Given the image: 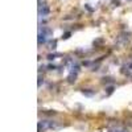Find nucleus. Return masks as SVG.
<instances>
[{
    "instance_id": "obj_1",
    "label": "nucleus",
    "mask_w": 132,
    "mask_h": 132,
    "mask_svg": "<svg viewBox=\"0 0 132 132\" xmlns=\"http://www.w3.org/2000/svg\"><path fill=\"white\" fill-rule=\"evenodd\" d=\"M54 124H56V123L52 122V120H42V122H40V123H38V125H37L38 132H42V131L49 130V128H53V127H54Z\"/></svg>"
},
{
    "instance_id": "obj_17",
    "label": "nucleus",
    "mask_w": 132,
    "mask_h": 132,
    "mask_svg": "<svg viewBox=\"0 0 132 132\" xmlns=\"http://www.w3.org/2000/svg\"><path fill=\"white\" fill-rule=\"evenodd\" d=\"M128 1H132V0H128Z\"/></svg>"
},
{
    "instance_id": "obj_2",
    "label": "nucleus",
    "mask_w": 132,
    "mask_h": 132,
    "mask_svg": "<svg viewBox=\"0 0 132 132\" xmlns=\"http://www.w3.org/2000/svg\"><path fill=\"white\" fill-rule=\"evenodd\" d=\"M49 12H50V9H49V7H48L46 4H42V5H38V15L40 16H48L49 15Z\"/></svg>"
},
{
    "instance_id": "obj_6",
    "label": "nucleus",
    "mask_w": 132,
    "mask_h": 132,
    "mask_svg": "<svg viewBox=\"0 0 132 132\" xmlns=\"http://www.w3.org/2000/svg\"><path fill=\"white\" fill-rule=\"evenodd\" d=\"M56 57H61V54H60V53H50V54H48L46 58H48L49 61H53Z\"/></svg>"
},
{
    "instance_id": "obj_4",
    "label": "nucleus",
    "mask_w": 132,
    "mask_h": 132,
    "mask_svg": "<svg viewBox=\"0 0 132 132\" xmlns=\"http://www.w3.org/2000/svg\"><path fill=\"white\" fill-rule=\"evenodd\" d=\"M45 42H46V36H45L42 32H40L38 33V45L45 44Z\"/></svg>"
},
{
    "instance_id": "obj_12",
    "label": "nucleus",
    "mask_w": 132,
    "mask_h": 132,
    "mask_svg": "<svg viewBox=\"0 0 132 132\" xmlns=\"http://www.w3.org/2000/svg\"><path fill=\"white\" fill-rule=\"evenodd\" d=\"M70 36H71V33L70 32H66L62 35V40H67V38H70Z\"/></svg>"
},
{
    "instance_id": "obj_10",
    "label": "nucleus",
    "mask_w": 132,
    "mask_h": 132,
    "mask_svg": "<svg viewBox=\"0 0 132 132\" xmlns=\"http://www.w3.org/2000/svg\"><path fill=\"white\" fill-rule=\"evenodd\" d=\"M106 90H107V95H111L112 92H114V90H115V87H114V86H108V87L106 89Z\"/></svg>"
},
{
    "instance_id": "obj_5",
    "label": "nucleus",
    "mask_w": 132,
    "mask_h": 132,
    "mask_svg": "<svg viewBox=\"0 0 132 132\" xmlns=\"http://www.w3.org/2000/svg\"><path fill=\"white\" fill-rule=\"evenodd\" d=\"M40 32H41V30H40ZM42 33L48 37V36H52L53 35V30L50 29V28H42Z\"/></svg>"
},
{
    "instance_id": "obj_16",
    "label": "nucleus",
    "mask_w": 132,
    "mask_h": 132,
    "mask_svg": "<svg viewBox=\"0 0 132 132\" xmlns=\"http://www.w3.org/2000/svg\"><path fill=\"white\" fill-rule=\"evenodd\" d=\"M127 67H128V69H130L131 71H132V62H130V63H128V66H127Z\"/></svg>"
},
{
    "instance_id": "obj_11",
    "label": "nucleus",
    "mask_w": 132,
    "mask_h": 132,
    "mask_svg": "<svg viewBox=\"0 0 132 132\" xmlns=\"http://www.w3.org/2000/svg\"><path fill=\"white\" fill-rule=\"evenodd\" d=\"M82 92L85 95H87V97H92V95H94V91H89V90H83Z\"/></svg>"
},
{
    "instance_id": "obj_13",
    "label": "nucleus",
    "mask_w": 132,
    "mask_h": 132,
    "mask_svg": "<svg viewBox=\"0 0 132 132\" xmlns=\"http://www.w3.org/2000/svg\"><path fill=\"white\" fill-rule=\"evenodd\" d=\"M42 82H44V79H42V77L41 75H38V87H41V85H42Z\"/></svg>"
},
{
    "instance_id": "obj_7",
    "label": "nucleus",
    "mask_w": 132,
    "mask_h": 132,
    "mask_svg": "<svg viewBox=\"0 0 132 132\" xmlns=\"http://www.w3.org/2000/svg\"><path fill=\"white\" fill-rule=\"evenodd\" d=\"M78 71H79V66L75 63V65H71V67H70V73H77L78 74Z\"/></svg>"
},
{
    "instance_id": "obj_3",
    "label": "nucleus",
    "mask_w": 132,
    "mask_h": 132,
    "mask_svg": "<svg viewBox=\"0 0 132 132\" xmlns=\"http://www.w3.org/2000/svg\"><path fill=\"white\" fill-rule=\"evenodd\" d=\"M77 81V73H70L69 77H67V82L69 83H74Z\"/></svg>"
},
{
    "instance_id": "obj_8",
    "label": "nucleus",
    "mask_w": 132,
    "mask_h": 132,
    "mask_svg": "<svg viewBox=\"0 0 132 132\" xmlns=\"http://www.w3.org/2000/svg\"><path fill=\"white\" fill-rule=\"evenodd\" d=\"M48 46H49V49H56V46H57V41H50L49 44H48Z\"/></svg>"
},
{
    "instance_id": "obj_15",
    "label": "nucleus",
    "mask_w": 132,
    "mask_h": 132,
    "mask_svg": "<svg viewBox=\"0 0 132 132\" xmlns=\"http://www.w3.org/2000/svg\"><path fill=\"white\" fill-rule=\"evenodd\" d=\"M48 69H49V70H54V69H57V66H56V65H49V66H48Z\"/></svg>"
},
{
    "instance_id": "obj_14",
    "label": "nucleus",
    "mask_w": 132,
    "mask_h": 132,
    "mask_svg": "<svg viewBox=\"0 0 132 132\" xmlns=\"http://www.w3.org/2000/svg\"><path fill=\"white\" fill-rule=\"evenodd\" d=\"M85 8H86V9L89 11V12H92V11H94V9H92L91 7H90V4H85Z\"/></svg>"
},
{
    "instance_id": "obj_9",
    "label": "nucleus",
    "mask_w": 132,
    "mask_h": 132,
    "mask_svg": "<svg viewBox=\"0 0 132 132\" xmlns=\"http://www.w3.org/2000/svg\"><path fill=\"white\" fill-rule=\"evenodd\" d=\"M103 42H104V40H103V38H98V40L94 41V46H98V45H100V44H103Z\"/></svg>"
}]
</instances>
